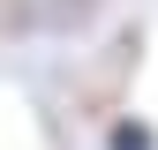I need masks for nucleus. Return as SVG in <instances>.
Masks as SVG:
<instances>
[{
	"label": "nucleus",
	"mask_w": 158,
	"mask_h": 150,
	"mask_svg": "<svg viewBox=\"0 0 158 150\" xmlns=\"http://www.w3.org/2000/svg\"><path fill=\"white\" fill-rule=\"evenodd\" d=\"M106 150H151V128H143V120H113Z\"/></svg>",
	"instance_id": "obj_1"
}]
</instances>
